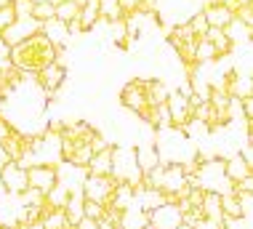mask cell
<instances>
[{
	"mask_svg": "<svg viewBox=\"0 0 253 229\" xmlns=\"http://www.w3.org/2000/svg\"><path fill=\"white\" fill-rule=\"evenodd\" d=\"M115 186H118V179L115 176H85L83 182H80V192H83L85 200L107 208L109 203H112Z\"/></svg>",
	"mask_w": 253,
	"mask_h": 229,
	"instance_id": "obj_1",
	"label": "cell"
},
{
	"mask_svg": "<svg viewBox=\"0 0 253 229\" xmlns=\"http://www.w3.org/2000/svg\"><path fill=\"white\" fill-rule=\"evenodd\" d=\"M59 184V168H51V165H32L27 168V186L48 195L53 186Z\"/></svg>",
	"mask_w": 253,
	"mask_h": 229,
	"instance_id": "obj_2",
	"label": "cell"
},
{
	"mask_svg": "<svg viewBox=\"0 0 253 229\" xmlns=\"http://www.w3.org/2000/svg\"><path fill=\"white\" fill-rule=\"evenodd\" d=\"M147 224L152 229H179L181 227V211L176 208V203H166L160 208L147 213Z\"/></svg>",
	"mask_w": 253,
	"mask_h": 229,
	"instance_id": "obj_3",
	"label": "cell"
},
{
	"mask_svg": "<svg viewBox=\"0 0 253 229\" xmlns=\"http://www.w3.org/2000/svg\"><path fill=\"white\" fill-rule=\"evenodd\" d=\"M147 80H149V78H139V80L128 83V86L123 88V104H126L128 109H133V112L139 115V117L149 109L147 96H144V86H147Z\"/></svg>",
	"mask_w": 253,
	"mask_h": 229,
	"instance_id": "obj_4",
	"label": "cell"
},
{
	"mask_svg": "<svg viewBox=\"0 0 253 229\" xmlns=\"http://www.w3.org/2000/svg\"><path fill=\"white\" fill-rule=\"evenodd\" d=\"M166 107H168V115H170V128H179L181 131L189 120H192V107H189L187 96H181L179 91L168 96Z\"/></svg>",
	"mask_w": 253,
	"mask_h": 229,
	"instance_id": "obj_5",
	"label": "cell"
},
{
	"mask_svg": "<svg viewBox=\"0 0 253 229\" xmlns=\"http://www.w3.org/2000/svg\"><path fill=\"white\" fill-rule=\"evenodd\" d=\"M0 182H3L5 192H8L11 197H19L27 189V171L19 168L16 163H8L3 171H0Z\"/></svg>",
	"mask_w": 253,
	"mask_h": 229,
	"instance_id": "obj_6",
	"label": "cell"
},
{
	"mask_svg": "<svg viewBox=\"0 0 253 229\" xmlns=\"http://www.w3.org/2000/svg\"><path fill=\"white\" fill-rule=\"evenodd\" d=\"M203 13H205L208 27H216V30H229V24L235 22V13L221 3H213V5H208V8H203Z\"/></svg>",
	"mask_w": 253,
	"mask_h": 229,
	"instance_id": "obj_7",
	"label": "cell"
},
{
	"mask_svg": "<svg viewBox=\"0 0 253 229\" xmlns=\"http://www.w3.org/2000/svg\"><path fill=\"white\" fill-rule=\"evenodd\" d=\"M64 78H67V69L59 64V61H51L48 67H43L38 72V80H40V86L45 88V91H56V88L64 83Z\"/></svg>",
	"mask_w": 253,
	"mask_h": 229,
	"instance_id": "obj_8",
	"label": "cell"
},
{
	"mask_svg": "<svg viewBox=\"0 0 253 229\" xmlns=\"http://www.w3.org/2000/svg\"><path fill=\"white\" fill-rule=\"evenodd\" d=\"M251 168H253V165L245 163L243 155H232L229 160H224V176H227L229 184L240 182V179H245V176H253Z\"/></svg>",
	"mask_w": 253,
	"mask_h": 229,
	"instance_id": "obj_9",
	"label": "cell"
},
{
	"mask_svg": "<svg viewBox=\"0 0 253 229\" xmlns=\"http://www.w3.org/2000/svg\"><path fill=\"white\" fill-rule=\"evenodd\" d=\"M88 176H112V147L104 152H96L91 157V163L85 165Z\"/></svg>",
	"mask_w": 253,
	"mask_h": 229,
	"instance_id": "obj_10",
	"label": "cell"
},
{
	"mask_svg": "<svg viewBox=\"0 0 253 229\" xmlns=\"http://www.w3.org/2000/svg\"><path fill=\"white\" fill-rule=\"evenodd\" d=\"M200 211H203V219L211 221V224H218V221L224 219V213H221V200H218L216 192H205Z\"/></svg>",
	"mask_w": 253,
	"mask_h": 229,
	"instance_id": "obj_11",
	"label": "cell"
},
{
	"mask_svg": "<svg viewBox=\"0 0 253 229\" xmlns=\"http://www.w3.org/2000/svg\"><path fill=\"white\" fill-rule=\"evenodd\" d=\"M133 160H136V168H139L141 173L152 171L155 165H160V155H157L155 147H141L133 152Z\"/></svg>",
	"mask_w": 253,
	"mask_h": 229,
	"instance_id": "obj_12",
	"label": "cell"
},
{
	"mask_svg": "<svg viewBox=\"0 0 253 229\" xmlns=\"http://www.w3.org/2000/svg\"><path fill=\"white\" fill-rule=\"evenodd\" d=\"M96 22H99V0H85V3L80 5V13H78L80 30H91Z\"/></svg>",
	"mask_w": 253,
	"mask_h": 229,
	"instance_id": "obj_13",
	"label": "cell"
},
{
	"mask_svg": "<svg viewBox=\"0 0 253 229\" xmlns=\"http://www.w3.org/2000/svg\"><path fill=\"white\" fill-rule=\"evenodd\" d=\"M218 200H221V213H224V219H229V221H240V219H243L240 200H237V195L227 192V195H218Z\"/></svg>",
	"mask_w": 253,
	"mask_h": 229,
	"instance_id": "obj_14",
	"label": "cell"
},
{
	"mask_svg": "<svg viewBox=\"0 0 253 229\" xmlns=\"http://www.w3.org/2000/svg\"><path fill=\"white\" fill-rule=\"evenodd\" d=\"M118 19H123L118 0H99V22L112 24V22H118Z\"/></svg>",
	"mask_w": 253,
	"mask_h": 229,
	"instance_id": "obj_15",
	"label": "cell"
},
{
	"mask_svg": "<svg viewBox=\"0 0 253 229\" xmlns=\"http://www.w3.org/2000/svg\"><path fill=\"white\" fill-rule=\"evenodd\" d=\"M78 13H80V8L72 3V0H67V3H56L53 19L61 22V24H70V22H78Z\"/></svg>",
	"mask_w": 253,
	"mask_h": 229,
	"instance_id": "obj_16",
	"label": "cell"
},
{
	"mask_svg": "<svg viewBox=\"0 0 253 229\" xmlns=\"http://www.w3.org/2000/svg\"><path fill=\"white\" fill-rule=\"evenodd\" d=\"M53 11H56V3H53V0H45V3H35V5H32L30 16L35 19L38 24H45V22H51V19H53Z\"/></svg>",
	"mask_w": 253,
	"mask_h": 229,
	"instance_id": "obj_17",
	"label": "cell"
},
{
	"mask_svg": "<svg viewBox=\"0 0 253 229\" xmlns=\"http://www.w3.org/2000/svg\"><path fill=\"white\" fill-rule=\"evenodd\" d=\"M216 59V51H213V46L208 43V40H197L195 43V64H208V61H213Z\"/></svg>",
	"mask_w": 253,
	"mask_h": 229,
	"instance_id": "obj_18",
	"label": "cell"
},
{
	"mask_svg": "<svg viewBox=\"0 0 253 229\" xmlns=\"http://www.w3.org/2000/svg\"><path fill=\"white\" fill-rule=\"evenodd\" d=\"M104 213H107V208H104V205H99V203H91V200H85V203H83V219L101 221V219H104Z\"/></svg>",
	"mask_w": 253,
	"mask_h": 229,
	"instance_id": "obj_19",
	"label": "cell"
},
{
	"mask_svg": "<svg viewBox=\"0 0 253 229\" xmlns=\"http://www.w3.org/2000/svg\"><path fill=\"white\" fill-rule=\"evenodd\" d=\"M189 30H192V35H195V38H203V35H205V30H208V22H205V13L203 11H197L195 13V16L192 19H189Z\"/></svg>",
	"mask_w": 253,
	"mask_h": 229,
	"instance_id": "obj_20",
	"label": "cell"
},
{
	"mask_svg": "<svg viewBox=\"0 0 253 229\" xmlns=\"http://www.w3.org/2000/svg\"><path fill=\"white\" fill-rule=\"evenodd\" d=\"M8 5L13 8V16H16V19H27L32 13V5H35V3H32V0H11Z\"/></svg>",
	"mask_w": 253,
	"mask_h": 229,
	"instance_id": "obj_21",
	"label": "cell"
},
{
	"mask_svg": "<svg viewBox=\"0 0 253 229\" xmlns=\"http://www.w3.org/2000/svg\"><path fill=\"white\" fill-rule=\"evenodd\" d=\"M232 195H253V176H245L232 184Z\"/></svg>",
	"mask_w": 253,
	"mask_h": 229,
	"instance_id": "obj_22",
	"label": "cell"
},
{
	"mask_svg": "<svg viewBox=\"0 0 253 229\" xmlns=\"http://www.w3.org/2000/svg\"><path fill=\"white\" fill-rule=\"evenodd\" d=\"M13 22H16V16H13V8L8 3H3L0 5V32L5 30V27H11Z\"/></svg>",
	"mask_w": 253,
	"mask_h": 229,
	"instance_id": "obj_23",
	"label": "cell"
},
{
	"mask_svg": "<svg viewBox=\"0 0 253 229\" xmlns=\"http://www.w3.org/2000/svg\"><path fill=\"white\" fill-rule=\"evenodd\" d=\"M118 3H120L123 16H126V13H139V8H141V3H144V0H118Z\"/></svg>",
	"mask_w": 253,
	"mask_h": 229,
	"instance_id": "obj_24",
	"label": "cell"
},
{
	"mask_svg": "<svg viewBox=\"0 0 253 229\" xmlns=\"http://www.w3.org/2000/svg\"><path fill=\"white\" fill-rule=\"evenodd\" d=\"M237 200H240L243 219H251V213H253V195H237Z\"/></svg>",
	"mask_w": 253,
	"mask_h": 229,
	"instance_id": "obj_25",
	"label": "cell"
},
{
	"mask_svg": "<svg viewBox=\"0 0 253 229\" xmlns=\"http://www.w3.org/2000/svg\"><path fill=\"white\" fill-rule=\"evenodd\" d=\"M96 229H118L115 224H109L107 219H101V221H96Z\"/></svg>",
	"mask_w": 253,
	"mask_h": 229,
	"instance_id": "obj_26",
	"label": "cell"
},
{
	"mask_svg": "<svg viewBox=\"0 0 253 229\" xmlns=\"http://www.w3.org/2000/svg\"><path fill=\"white\" fill-rule=\"evenodd\" d=\"M8 163H11V160H8V155H5V152H3V147H0V171H3Z\"/></svg>",
	"mask_w": 253,
	"mask_h": 229,
	"instance_id": "obj_27",
	"label": "cell"
},
{
	"mask_svg": "<svg viewBox=\"0 0 253 229\" xmlns=\"http://www.w3.org/2000/svg\"><path fill=\"white\" fill-rule=\"evenodd\" d=\"M5 195H8V192H5V186H3V182H0V200H3Z\"/></svg>",
	"mask_w": 253,
	"mask_h": 229,
	"instance_id": "obj_28",
	"label": "cell"
},
{
	"mask_svg": "<svg viewBox=\"0 0 253 229\" xmlns=\"http://www.w3.org/2000/svg\"><path fill=\"white\" fill-rule=\"evenodd\" d=\"M0 229H13V227H0Z\"/></svg>",
	"mask_w": 253,
	"mask_h": 229,
	"instance_id": "obj_29",
	"label": "cell"
},
{
	"mask_svg": "<svg viewBox=\"0 0 253 229\" xmlns=\"http://www.w3.org/2000/svg\"><path fill=\"white\" fill-rule=\"evenodd\" d=\"M56 3H67V0H56Z\"/></svg>",
	"mask_w": 253,
	"mask_h": 229,
	"instance_id": "obj_30",
	"label": "cell"
}]
</instances>
